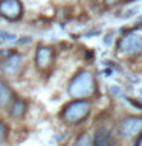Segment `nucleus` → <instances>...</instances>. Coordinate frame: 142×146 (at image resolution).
Masks as SVG:
<instances>
[{
  "instance_id": "f257e3e1",
  "label": "nucleus",
  "mask_w": 142,
  "mask_h": 146,
  "mask_svg": "<svg viewBox=\"0 0 142 146\" xmlns=\"http://www.w3.org/2000/svg\"><path fill=\"white\" fill-rule=\"evenodd\" d=\"M96 88L95 78L90 72H81L72 79L70 85H69V94L72 98H87L92 96Z\"/></svg>"
},
{
  "instance_id": "f03ea898",
  "label": "nucleus",
  "mask_w": 142,
  "mask_h": 146,
  "mask_svg": "<svg viewBox=\"0 0 142 146\" xmlns=\"http://www.w3.org/2000/svg\"><path fill=\"white\" fill-rule=\"evenodd\" d=\"M90 105L86 100H73L63 111V119L69 123H80L89 116Z\"/></svg>"
},
{
  "instance_id": "7ed1b4c3",
  "label": "nucleus",
  "mask_w": 142,
  "mask_h": 146,
  "mask_svg": "<svg viewBox=\"0 0 142 146\" xmlns=\"http://www.w3.org/2000/svg\"><path fill=\"white\" fill-rule=\"evenodd\" d=\"M121 52L127 55H135L142 52V36L139 34H127L119 41Z\"/></svg>"
},
{
  "instance_id": "20e7f679",
  "label": "nucleus",
  "mask_w": 142,
  "mask_h": 146,
  "mask_svg": "<svg viewBox=\"0 0 142 146\" xmlns=\"http://www.w3.org/2000/svg\"><path fill=\"white\" fill-rule=\"evenodd\" d=\"M23 14L20 0H0V15L8 20H18Z\"/></svg>"
},
{
  "instance_id": "39448f33",
  "label": "nucleus",
  "mask_w": 142,
  "mask_h": 146,
  "mask_svg": "<svg viewBox=\"0 0 142 146\" xmlns=\"http://www.w3.org/2000/svg\"><path fill=\"white\" fill-rule=\"evenodd\" d=\"M119 132L125 139L137 137L142 132V119L139 117H128L119 125Z\"/></svg>"
},
{
  "instance_id": "423d86ee",
  "label": "nucleus",
  "mask_w": 142,
  "mask_h": 146,
  "mask_svg": "<svg viewBox=\"0 0 142 146\" xmlns=\"http://www.w3.org/2000/svg\"><path fill=\"white\" fill-rule=\"evenodd\" d=\"M21 66H23V61L18 53H11L8 58H5L2 61V70L6 75H15V73H18Z\"/></svg>"
},
{
  "instance_id": "0eeeda50",
  "label": "nucleus",
  "mask_w": 142,
  "mask_h": 146,
  "mask_svg": "<svg viewBox=\"0 0 142 146\" xmlns=\"http://www.w3.org/2000/svg\"><path fill=\"white\" fill-rule=\"evenodd\" d=\"M52 59H54V52L50 47H40L37 50L35 61H37V67L41 68V70H46L52 64Z\"/></svg>"
},
{
  "instance_id": "6e6552de",
  "label": "nucleus",
  "mask_w": 142,
  "mask_h": 146,
  "mask_svg": "<svg viewBox=\"0 0 142 146\" xmlns=\"http://www.w3.org/2000/svg\"><path fill=\"white\" fill-rule=\"evenodd\" d=\"M93 146H113V139L110 135V132L105 129L98 131L95 137V141H93Z\"/></svg>"
},
{
  "instance_id": "1a4fd4ad",
  "label": "nucleus",
  "mask_w": 142,
  "mask_h": 146,
  "mask_svg": "<svg viewBox=\"0 0 142 146\" xmlns=\"http://www.w3.org/2000/svg\"><path fill=\"white\" fill-rule=\"evenodd\" d=\"M12 99V91L11 88L6 85V82H3L0 79V107H5L11 102Z\"/></svg>"
},
{
  "instance_id": "9d476101",
  "label": "nucleus",
  "mask_w": 142,
  "mask_h": 146,
  "mask_svg": "<svg viewBox=\"0 0 142 146\" xmlns=\"http://www.w3.org/2000/svg\"><path fill=\"white\" fill-rule=\"evenodd\" d=\"M25 110H26V104L23 102V100H20V99H15V102L12 104L11 113H12V116L20 117V116L25 114Z\"/></svg>"
},
{
  "instance_id": "9b49d317",
  "label": "nucleus",
  "mask_w": 142,
  "mask_h": 146,
  "mask_svg": "<svg viewBox=\"0 0 142 146\" xmlns=\"http://www.w3.org/2000/svg\"><path fill=\"white\" fill-rule=\"evenodd\" d=\"M73 146H92V139L89 135V132H82V134L75 140Z\"/></svg>"
},
{
  "instance_id": "f8f14e48",
  "label": "nucleus",
  "mask_w": 142,
  "mask_h": 146,
  "mask_svg": "<svg viewBox=\"0 0 142 146\" xmlns=\"http://www.w3.org/2000/svg\"><path fill=\"white\" fill-rule=\"evenodd\" d=\"M6 137H8V128L3 122H0V143L6 140Z\"/></svg>"
},
{
  "instance_id": "ddd939ff",
  "label": "nucleus",
  "mask_w": 142,
  "mask_h": 146,
  "mask_svg": "<svg viewBox=\"0 0 142 146\" xmlns=\"http://www.w3.org/2000/svg\"><path fill=\"white\" fill-rule=\"evenodd\" d=\"M0 38L6 40V41H12V40H15V35H14V34H8V32H0Z\"/></svg>"
},
{
  "instance_id": "4468645a",
  "label": "nucleus",
  "mask_w": 142,
  "mask_h": 146,
  "mask_svg": "<svg viewBox=\"0 0 142 146\" xmlns=\"http://www.w3.org/2000/svg\"><path fill=\"white\" fill-rule=\"evenodd\" d=\"M136 146H142V134H139V140H137Z\"/></svg>"
}]
</instances>
